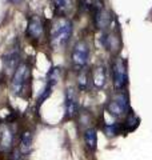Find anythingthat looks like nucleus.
Returning <instances> with one entry per match:
<instances>
[{
  "label": "nucleus",
  "instance_id": "nucleus-1",
  "mask_svg": "<svg viewBox=\"0 0 152 160\" xmlns=\"http://www.w3.org/2000/svg\"><path fill=\"white\" fill-rule=\"evenodd\" d=\"M72 33V24L65 19H60L51 28V44L55 48L63 47L67 44Z\"/></svg>",
  "mask_w": 152,
  "mask_h": 160
},
{
  "label": "nucleus",
  "instance_id": "nucleus-2",
  "mask_svg": "<svg viewBox=\"0 0 152 160\" xmlns=\"http://www.w3.org/2000/svg\"><path fill=\"white\" fill-rule=\"evenodd\" d=\"M108 112L115 118H119L121 115H125L127 111H129L128 107V99L124 93H118L115 95L114 99L107 104Z\"/></svg>",
  "mask_w": 152,
  "mask_h": 160
},
{
  "label": "nucleus",
  "instance_id": "nucleus-3",
  "mask_svg": "<svg viewBox=\"0 0 152 160\" xmlns=\"http://www.w3.org/2000/svg\"><path fill=\"white\" fill-rule=\"evenodd\" d=\"M88 55H89V49L88 46L84 42H79L76 43V46L73 47L72 51V63L76 68H84V66L88 62Z\"/></svg>",
  "mask_w": 152,
  "mask_h": 160
},
{
  "label": "nucleus",
  "instance_id": "nucleus-4",
  "mask_svg": "<svg viewBox=\"0 0 152 160\" xmlns=\"http://www.w3.org/2000/svg\"><path fill=\"white\" fill-rule=\"evenodd\" d=\"M125 79H127V72H125V64L121 58L115 59V62L112 63V82L114 86L121 89L125 84Z\"/></svg>",
  "mask_w": 152,
  "mask_h": 160
},
{
  "label": "nucleus",
  "instance_id": "nucleus-5",
  "mask_svg": "<svg viewBox=\"0 0 152 160\" xmlns=\"http://www.w3.org/2000/svg\"><path fill=\"white\" fill-rule=\"evenodd\" d=\"M28 75H29V68L27 67V64H20L16 68V72H15L12 79V91L15 93H20V91L24 88L25 83L28 80Z\"/></svg>",
  "mask_w": 152,
  "mask_h": 160
},
{
  "label": "nucleus",
  "instance_id": "nucleus-6",
  "mask_svg": "<svg viewBox=\"0 0 152 160\" xmlns=\"http://www.w3.org/2000/svg\"><path fill=\"white\" fill-rule=\"evenodd\" d=\"M13 144L12 129L7 124H0V152H9Z\"/></svg>",
  "mask_w": 152,
  "mask_h": 160
},
{
  "label": "nucleus",
  "instance_id": "nucleus-7",
  "mask_svg": "<svg viewBox=\"0 0 152 160\" xmlns=\"http://www.w3.org/2000/svg\"><path fill=\"white\" fill-rule=\"evenodd\" d=\"M78 102H76V95L68 89L67 96H65V115L67 119H73L78 115Z\"/></svg>",
  "mask_w": 152,
  "mask_h": 160
},
{
  "label": "nucleus",
  "instance_id": "nucleus-8",
  "mask_svg": "<svg viewBox=\"0 0 152 160\" xmlns=\"http://www.w3.org/2000/svg\"><path fill=\"white\" fill-rule=\"evenodd\" d=\"M43 33V24L40 22L39 18H31L28 22V28H27V35L32 39H40Z\"/></svg>",
  "mask_w": 152,
  "mask_h": 160
},
{
  "label": "nucleus",
  "instance_id": "nucleus-9",
  "mask_svg": "<svg viewBox=\"0 0 152 160\" xmlns=\"http://www.w3.org/2000/svg\"><path fill=\"white\" fill-rule=\"evenodd\" d=\"M31 147H32V133H31V131H24L22 133V138H20L19 149H20V152L25 156V155H28Z\"/></svg>",
  "mask_w": 152,
  "mask_h": 160
},
{
  "label": "nucleus",
  "instance_id": "nucleus-10",
  "mask_svg": "<svg viewBox=\"0 0 152 160\" xmlns=\"http://www.w3.org/2000/svg\"><path fill=\"white\" fill-rule=\"evenodd\" d=\"M92 83L96 88H101L105 84V68L103 66H99L94 69L92 72Z\"/></svg>",
  "mask_w": 152,
  "mask_h": 160
},
{
  "label": "nucleus",
  "instance_id": "nucleus-11",
  "mask_svg": "<svg viewBox=\"0 0 152 160\" xmlns=\"http://www.w3.org/2000/svg\"><path fill=\"white\" fill-rule=\"evenodd\" d=\"M84 140H85L87 147L91 149V151H95V149H96V144H98V133H96V129L95 128L85 129Z\"/></svg>",
  "mask_w": 152,
  "mask_h": 160
},
{
  "label": "nucleus",
  "instance_id": "nucleus-12",
  "mask_svg": "<svg viewBox=\"0 0 152 160\" xmlns=\"http://www.w3.org/2000/svg\"><path fill=\"white\" fill-rule=\"evenodd\" d=\"M71 6H72L71 0H55V8H56V12L60 15H64L65 12H68Z\"/></svg>",
  "mask_w": 152,
  "mask_h": 160
},
{
  "label": "nucleus",
  "instance_id": "nucleus-13",
  "mask_svg": "<svg viewBox=\"0 0 152 160\" xmlns=\"http://www.w3.org/2000/svg\"><path fill=\"white\" fill-rule=\"evenodd\" d=\"M138 122L139 120L136 119L135 116V113L134 112H131L128 113V116L125 118V122H124V128H125V131H134V129L136 128V126H138Z\"/></svg>",
  "mask_w": 152,
  "mask_h": 160
},
{
  "label": "nucleus",
  "instance_id": "nucleus-14",
  "mask_svg": "<svg viewBox=\"0 0 152 160\" xmlns=\"http://www.w3.org/2000/svg\"><path fill=\"white\" fill-rule=\"evenodd\" d=\"M120 129H121V127L119 124H108V126H105V133H107L108 136H114V135L120 132Z\"/></svg>",
  "mask_w": 152,
  "mask_h": 160
},
{
  "label": "nucleus",
  "instance_id": "nucleus-15",
  "mask_svg": "<svg viewBox=\"0 0 152 160\" xmlns=\"http://www.w3.org/2000/svg\"><path fill=\"white\" fill-rule=\"evenodd\" d=\"M87 84H88V78L85 73H82L79 76V87L80 89H85L87 88Z\"/></svg>",
  "mask_w": 152,
  "mask_h": 160
},
{
  "label": "nucleus",
  "instance_id": "nucleus-16",
  "mask_svg": "<svg viewBox=\"0 0 152 160\" xmlns=\"http://www.w3.org/2000/svg\"><path fill=\"white\" fill-rule=\"evenodd\" d=\"M11 160H24V155L20 152V149H15L11 155Z\"/></svg>",
  "mask_w": 152,
  "mask_h": 160
}]
</instances>
